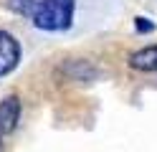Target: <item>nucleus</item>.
<instances>
[{
  "label": "nucleus",
  "mask_w": 157,
  "mask_h": 152,
  "mask_svg": "<svg viewBox=\"0 0 157 152\" xmlns=\"http://www.w3.org/2000/svg\"><path fill=\"white\" fill-rule=\"evenodd\" d=\"M38 3H41V0H5V5H8V10H10V13L25 15V18H31V15L36 13Z\"/></svg>",
  "instance_id": "obj_5"
},
{
  "label": "nucleus",
  "mask_w": 157,
  "mask_h": 152,
  "mask_svg": "<svg viewBox=\"0 0 157 152\" xmlns=\"http://www.w3.org/2000/svg\"><path fill=\"white\" fill-rule=\"evenodd\" d=\"M21 64V43L13 33L0 30V79L13 74Z\"/></svg>",
  "instance_id": "obj_2"
},
{
  "label": "nucleus",
  "mask_w": 157,
  "mask_h": 152,
  "mask_svg": "<svg viewBox=\"0 0 157 152\" xmlns=\"http://www.w3.org/2000/svg\"><path fill=\"white\" fill-rule=\"evenodd\" d=\"M21 122V99L15 94H8L5 99H0V137H8L18 129Z\"/></svg>",
  "instance_id": "obj_3"
},
{
  "label": "nucleus",
  "mask_w": 157,
  "mask_h": 152,
  "mask_svg": "<svg viewBox=\"0 0 157 152\" xmlns=\"http://www.w3.org/2000/svg\"><path fill=\"white\" fill-rule=\"evenodd\" d=\"M0 152H3V137H0Z\"/></svg>",
  "instance_id": "obj_7"
},
{
  "label": "nucleus",
  "mask_w": 157,
  "mask_h": 152,
  "mask_svg": "<svg viewBox=\"0 0 157 152\" xmlns=\"http://www.w3.org/2000/svg\"><path fill=\"white\" fill-rule=\"evenodd\" d=\"M127 64H129V68L142 71V74H157V43L134 51Z\"/></svg>",
  "instance_id": "obj_4"
},
{
  "label": "nucleus",
  "mask_w": 157,
  "mask_h": 152,
  "mask_svg": "<svg viewBox=\"0 0 157 152\" xmlns=\"http://www.w3.org/2000/svg\"><path fill=\"white\" fill-rule=\"evenodd\" d=\"M74 8H76V0H41L36 13L31 15L33 25L38 30H46V33L66 30L74 23Z\"/></svg>",
  "instance_id": "obj_1"
},
{
  "label": "nucleus",
  "mask_w": 157,
  "mask_h": 152,
  "mask_svg": "<svg viewBox=\"0 0 157 152\" xmlns=\"http://www.w3.org/2000/svg\"><path fill=\"white\" fill-rule=\"evenodd\" d=\"M134 25H137L140 33H152V30H155V23H150L147 18H134Z\"/></svg>",
  "instance_id": "obj_6"
}]
</instances>
